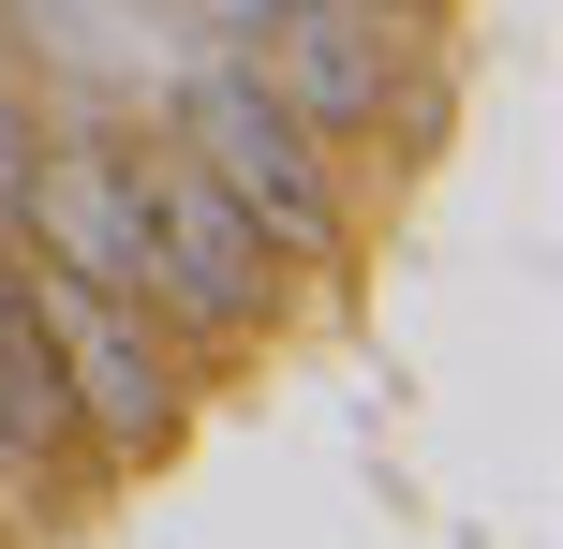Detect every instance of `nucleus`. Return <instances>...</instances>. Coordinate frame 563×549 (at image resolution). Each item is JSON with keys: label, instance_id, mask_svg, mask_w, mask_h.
Instances as JSON below:
<instances>
[{"label": "nucleus", "instance_id": "f03ea898", "mask_svg": "<svg viewBox=\"0 0 563 549\" xmlns=\"http://www.w3.org/2000/svg\"><path fill=\"white\" fill-rule=\"evenodd\" d=\"M15 297H30V327H45V356H59V402L104 446H164L178 386H164V356H148V297L75 283L59 253H15Z\"/></svg>", "mask_w": 563, "mask_h": 549}, {"label": "nucleus", "instance_id": "39448f33", "mask_svg": "<svg viewBox=\"0 0 563 549\" xmlns=\"http://www.w3.org/2000/svg\"><path fill=\"white\" fill-rule=\"evenodd\" d=\"M45 446H75V402H59V356L15 297V253H0V461H45Z\"/></svg>", "mask_w": 563, "mask_h": 549}, {"label": "nucleus", "instance_id": "423d86ee", "mask_svg": "<svg viewBox=\"0 0 563 549\" xmlns=\"http://www.w3.org/2000/svg\"><path fill=\"white\" fill-rule=\"evenodd\" d=\"M15 178H30V149H15V119H0V223H15Z\"/></svg>", "mask_w": 563, "mask_h": 549}, {"label": "nucleus", "instance_id": "7ed1b4c3", "mask_svg": "<svg viewBox=\"0 0 563 549\" xmlns=\"http://www.w3.org/2000/svg\"><path fill=\"white\" fill-rule=\"evenodd\" d=\"M134 164H148V149H134ZM148 297H164L178 327H253L267 312V223L194 164V149L148 164Z\"/></svg>", "mask_w": 563, "mask_h": 549}, {"label": "nucleus", "instance_id": "20e7f679", "mask_svg": "<svg viewBox=\"0 0 563 549\" xmlns=\"http://www.w3.org/2000/svg\"><path fill=\"white\" fill-rule=\"evenodd\" d=\"M15 223L45 238L75 283H119V297H148V164L134 149H104V134H59L45 164L15 178Z\"/></svg>", "mask_w": 563, "mask_h": 549}, {"label": "nucleus", "instance_id": "f257e3e1", "mask_svg": "<svg viewBox=\"0 0 563 549\" xmlns=\"http://www.w3.org/2000/svg\"><path fill=\"white\" fill-rule=\"evenodd\" d=\"M178 134H194V164L223 178L238 208L282 238V253H327L341 238V194H327V149H311V119L282 105V75L253 45H223V59H194V89H178Z\"/></svg>", "mask_w": 563, "mask_h": 549}]
</instances>
